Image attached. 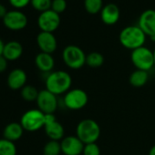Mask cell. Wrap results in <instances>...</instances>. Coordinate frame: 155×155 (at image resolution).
<instances>
[{"instance_id": "cell-24", "label": "cell", "mask_w": 155, "mask_h": 155, "mask_svg": "<svg viewBox=\"0 0 155 155\" xmlns=\"http://www.w3.org/2000/svg\"><path fill=\"white\" fill-rule=\"evenodd\" d=\"M84 7L89 14L95 15L101 13L103 8L102 0H84Z\"/></svg>"}, {"instance_id": "cell-19", "label": "cell", "mask_w": 155, "mask_h": 155, "mask_svg": "<svg viewBox=\"0 0 155 155\" xmlns=\"http://www.w3.org/2000/svg\"><path fill=\"white\" fill-rule=\"evenodd\" d=\"M24 130H25L23 129L20 122H10L5 127L3 130V136L4 139L15 142L21 139Z\"/></svg>"}, {"instance_id": "cell-6", "label": "cell", "mask_w": 155, "mask_h": 155, "mask_svg": "<svg viewBox=\"0 0 155 155\" xmlns=\"http://www.w3.org/2000/svg\"><path fill=\"white\" fill-rule=\"evenodd\" d=\"M89 102L87 92L80 88L70 89L63 97L64 106L70 110H79L83 109Z\"/></svg>"}, {"instance_id": "cell-3", "label": "cell", "mask_w": 155, "mask_h": 155, "mask_svg": "<svg viewBox=\"0 0 155 155\" xmlns=\"http://www.w3.org/2000/svg\"><path fill=\"white\" fill-rule=\"evenodd\" d=\"M76 136L84 144L97 142L101 136V127L96 120L84 119L77 125Z\"/></svg>"}, {"instance_id": "cell-15", "label": "cell", "mask_w": 155, "mask_h": 155, "mask_svg": "<svg viewBox=\"0 0 155 155\" xmlns=\"http://www.w3.org/2000/svg\"><path fill=\"white\" fill-rule=\"evenodd\" d=\"M28 76L22 68H15L8 76V86L12 91L22 90L27 83Z\"/></svg>"}, {"instance_id": "cell-9", "label": "cell", "mask_w": 155, "mask_h": 155, "mask_svg": "<svg viewBox=\"0 0 155 155\" xmlns=\"http://www.w3.org/2000/svg\"><path fill=\"white\" fill-rule=\"evenodd\" d=\"M60 25V16L52 9L39 14L38 18V26L43 32L53 33Z\"/></svg>"}, {"instance_id": "cell-33", "label": "cell", "mask_w": 155, "mask_h": 155, "mask_svg": "<svg viewBox=\"0 0 155 155\" xmlns=\"http://www.w3.org/2000/svg\"><path fill=\"white\" fill-rule=\"evenodd\" d=\"M149 155H155V144L151 146V148L149 150Z\"/></svg>"}, {"instance_id": "cell-10", "label": "cell", "mask_w": 155, "mask_h": 155, "mask_svg": "<svg viewBox=\"0 0 155 155\" xmlns=\"http://www.w3.org/2000/svg\"><path fill=\"white\" fill-rule=\"evenodd\" d=\"M3 24L9 30H22L28 25V18L19 10H10L8 11L7 15L4 17Z\"/></svg>"}, {"instance_id": "cell-20", "label": "cell", "mask_w": 155, "mask_h": 155, "mask_svg": "<svg viewBox=\"0 0 155 155\" xmlns=\"http://www.w3.org/2000/svg\"><path fill=\"white\" fill-rule=\"evenodd\" d=\"M149 81V73L148 71L136 69L130 75L129 82L132 87L141 88L143 87Z\"/></svg>"}, {"instance_id": "cell-31", "label": "cell", "mask_w": 155, "mask_h": 155, "mask_svg": "<svg viewBox=\"0 0 155 155\" xmlns=\"http://www.w3.org/2000/svg\"><path fill=\"white\" fill-rule=\"evenodd\" d=\"M7 13H8V11H7V8H6V7L3 5V4H1L0 3V18H4V17L7 15Z\"/></svg>"}, {"instance_id": "cell-23", "label": "cell", "mask_w": 155, "mask_h": 155, "mask_svg": "<svg viewBox=\"0 0 155 155\" xmlns=\"http://www.w3.org/2000/svg\"><path fill=\"white\" fill-rule=\"evenodd\" d=\"M0 155H17L15 142L6 139H0Z\"/></svg>"}, {"instance_id": "cell-14", "label": "cell", "mask_w": 155, "mask_h": 155, "mask_svg": "<svg viewBox=\"0 0 155 155\" xmlns=\"http://www.w3.org/2000/svg\"><path fill=\"white\" fill-rule=\"evenodd\" d=\"M37 44L41 52L53 54L58 48L57 38L53 33L41 31L37 37Z\"/></svg>"}, {"instance_id": "cell-32", "label": "cell", "mask_w": 155, "mask_h": 155, "mask_svg": "<svg viewBox=\"0 0 155 155\" xmlns=\"http://www.w3.org/2000/svg\"><path fill=\"white\" fill-rule=\"evenodd\" d=\"M4 48H5V43H4V41L1 38H0V56L3 55Z\"/></svg>"}, {"instance_id": "cell-35", "label": "cell", "mask_w": 155, "mask_h": 155, "mask_svg": "<svg viewBox=\"0 0 155 155\" xmlns=\"http://www.w3.org/2000/svg\"><path fill=\"white\" fill-rule=\"evenodd\" d=\"M153 55H154V64H155V50L153 51Z\"/></svg>"}, {"instance_id": "cell-22", "label": "cell", "mask_w": 155, "mask_h": 155, "mask_svg": "<svg viewBox=\"0 0 155 155\" xmlns=\"http://www.w3.org/2000/svg\"><path fill=\"white\" fill-rule=\"evenodd\" d=\"M61 152L60 141L49 140L43 147V155H59Z\"/></svg>"}, {"instance_id": "cell-1", "label": "cell", "mask_w": 155, "mask_h": 155, "mask_svg": "<svg viewBox=\"0 0 155 155\" xmlns=\"http://www.w3.org/2000/svg\"><path fill=\"white\" fill-rule=\"evenodd\" d=\"M46 90L56 96L65 95L72 85V78L65 70H55L48 74L45 81Z\"/></svg>"}, {"instance_id": "cell-34", "label": "cell", "mask_w": 155, "mask_h": 155, "mask_svg": "<svg viewBox=\"0 0 155 155\" xmlns=\"http://www.w3.org/2000/svg\"><path fill=\"white\" fill-rule=\"evenodd\" d=\"M150 39H151V41H152V42H154V43H155V35H154L153 37H151V38H150Z\"/></svg>"}, {"instance_id": "cell-12", "label": "cell", "mask_w": 155, "mask_h": 155, "mask_svg": "<svg viewBox=\"0 0 155 155\" xmlns=\"http://www.w3.org/2000/svg\"><path fill=\"white\" fill-rule=\"evenodd\" d=\"M60 145L61 152L64 155H81L85 144L76 135H69L60 140Z\"/></svg>"}, {"instance_id": "cell-26", "label": "cell", "mask_w": 155, "mask_h": 155, "mask_svg": "<svg viewBox=\"0 0 155 155\" xmlns=\"http://www.w3.org/2000/svg\"><path fill=\"white\" fill-rule=\"evenodd\" d=\"M30 4L34 9L42 13L51 9L52 0H31Z\"/></svg>"}, {"instance_id": "cell-30", "label": "cell", "mask_w": 155, "mask_h": 155, "mask_svg": "<svg viewBox=\"0 0 155 155\" xmlns=\"http://www.w3.org/2000/svg\"><path fill=\"white\" fill-rule=\"evenodd\" d=\"M8 60L5 58V57L2 55L0 56V73H3L8 68Z\"/></svg>"}, {"instance_id": "cell-17", "label": "cell", "mask_w": 155, "mask_h": 155, "mask_svg": "<svg viewBox=\"0 0 155 155\" xmlns=\"http://www.w3.org/2000/svg\"><path fill=\"white\" fill-rule=\"evenodd\" d=\"M35 64L39 71L48 74V73L52 72L54 69L55 59H54L52 54L40 52L35 58Z\"/></svg>"}, {"instance_id": "cell-5", "label": "cell", "mask_w": 155, "mask_h": 155, "mask_svg": "<svg viewBox=\"0 0 155 155\" xmlns=\"http://www.w3.org/2000/svg\"><path fill=\"white\" fill-rule=\"evenodd\" d=\"M130 60L136 69L150 71L154 66L153 51L147 47H140L131 51Z\"/></svg>"}, {"instance_id": "cell-21", "label": "cell", "mask_w": 155, "mask_h": 155, "mask_svg": "<svg viewBox=\"0 0 155 155\" xmlns=\"http://www.w3.org/2000/svg\"><path fill=\"white\" fill-rule=\"evenodd\" d=\"M105 58L103 55L100 52H91L86 57V65H88L91 68H101L104 64Z\"/></svg>"}, {"instance_id": "cell-29", "label": "cell", "mask_w": 155, "mask_h": 155, "mask_svg": "<svg viewBox=\"0 0 155 155\" xmlns=\"http://www.w3.org/2000/svg\"><path fill=\"white\" fill-rule=\"evenodd\" d=\"M8 1H9V4L15 8L21 9V8H26L31 2V0H8Z\"/></svg>"}, {"instance_id": "cell-8", "label": "cell", "mask_w": 155, "mask_h": 155, "mask_svg": "<svg viewBox=\"0 0 155 155\" xmlns=\"http://www.w3.org/2000/svg\"><path fill=\"white\" fill-rule=\"evenodd\" d=\"M36 102L38 109L44 114H54L58 107V96L46 89L39 91Z\"/></svg>"}, {"instance_id": "cell-4", "label": "cell", "mask_w": 155, "mask_h": 155, "mask_svg": "<svg viewBox=\"0 0 155 155\" xmlns=\"http://www.w3.org/2000/svg\"><path fill=\"white\" fill-rule=\"evenodd\" d=\"M87 55L82 48L76 45H68L62 51L64 64L71 69H80L86 64Z\"/></svg>"}, {"instance_id": "cell-11", "label": "cell", "mask_w": 155, "mask_h": 155, "mask_svg": "<svg viewBox=\"0 0 155 155\" xmlns=\"http://www.w3.org/2000/svg\"><path fill=\"white\" fill-rule=\"evenodd\" d=\"M44 129L49 140L60 141L65 137V129L63 125L57 120L54 114H46Z\"/></svg>"}, {"instance_id": "cell-18", "label": "cell", "mask_w": 155, "mask_h": 155, "mask_svg": "<svg viewBox=\"0 0 155 155\" xmlns=\"http://www.w3.org/2000/svg\"><path fill=\"white\" fill-rule=\"evenodd\" d=\"M23 54V47L22 45L16 40L9 41L5 44L3 56L8 61H16Z\"/></svg>"}, {"instance_id": "cell-16", "label": "cell", "mask_w": 155, "mask_h": 155, "mask_svg": "<svg viewBox=\"0 0 155 155\" xmlns=\"http://www.w3.org/2000/svg\"><path fill=\"white\" fill-rule=\"evenodd\" d=\"M120 17V8L116 4L110 3L103 7V8L101 11V21L109 26L115 25Z\"/></svg>"}, {"instance_id": "cell-27", "label": "cell", "mask_w": 155, "mask_h": 155, "mask_svg": "<svg viewBox=\"0 0 155 155\" xmlns=\"http://www.w3.org/2000/svg\"><path fill=\"white\" fill-rule=\"evenodd\" d=\"M82 155H101V148L97 142L85 144Z\"/></svg>"}, {"instance_id": "cell-2", "label": "cell", "mask_w": 155, "mask_h": 155, "mask_svg": "<svg viewBox=\"0 0 155 155\" xmlns=\"http://www.w3.org/2000/svg\"><path fill=\"white\" fill-rule=\"evenodd\" d=\"M146 37L139 26H128L120 31L119 40L122 47L132 51L144 46Z\"/></svg>"}, {"instance_id": "cell-7", "label": "cell", "mask_w": 155, "mask_h": 155, "mask_svg": "<svg viewBox=\"0 0 155 155\" xmlns=\"http://www.w3.org/2000/svg\"><path fill=\"white\" fill-rule=\"evenodd\" d=\"M46 114L38 109H31L27 110L21 117L20 124L23 129L29 132H34L44 128Z\"/></svg>"}, {"instance_id": "cell-28", "label": "cell", "mask_w": 155, "mask_h": 155, "mask_svg": "<svg viewBox=\"0 0 155 155\" xmlns=\"http://www.w3.org/2000/svg\"><path fill=\"white\" fill-rule=\"evenodd\" d=\"M67 8V1L66 0H52L51 9L60 15Z\"/></svg>"}, {"instance_id": "cell-25", "label": "cell", "mask_w": 155, "mask_h": 155, "mask_svg": "<svg viewBox=\"0 0 155 155\" xmlns=\"http://www.w3.org/2000/svg\"><path fill=\"white\" fill-rule=\"evenodd\" d=\"M39 91L32 85H26L21 90V97L26 101H36Z\"/></svg>"}, {"instance_id": "cell-13", "label": "cell", "mask_w": 155, "mask_h": 155, "mask_svg": "<svg viewBox=\"0 0 155 155\" xmlns=\"http://www.w3.org/2000/svg\"><path fill=\"white\" fill-rule=\"evenodd\" d=\"M138 26L146 36L153 37L155 35V10L147 9L143 11L139 18Z\"/></svg>"}]
</instances>
